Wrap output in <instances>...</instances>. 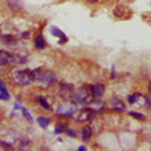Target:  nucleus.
Returning a JSON list of instances; mask_svg holds the SVG:
<instances>
[{"instance_id": "f257e3e1", "label": "nucleus", "mask_w": 151, "mask_h": 151, "mask_svg": "<svg viewBox=\"0 0 151 151\" xmlns=\"http://www.w3.org/2000/svg\"><path fill=\"white\" fill-rule=\"evenodd\" d=\"M95 100V97L92 95L91 86H80L77 91H74L73 95L70 97L68 101L74 106H89L92 101Z\"/></svg>"}, {"instance_id": "f03ea898", "label": "nucleus", "mask_w": 151, "mask_h": 151, "mask_svg": "<svg viewBox=\"0 0 151 151\" xmlns=\"http://www.w3.org/2000/svg\"><path fill=\"white\" fill-rule=\"evenodd\" d=\"M32 73H33V82L40 83L42 88H50L58 82L56 74L53 71H50V70L36 68V70H32Z\"/></svg>"}, {"instance_id": "7ed1b4c3", "label": "nucleus", "mask_w": 151, "mask_h": 151, "mask_svg": "<svg viewBox=\"0 0 151 151\" xmlns=\"http://www.w3.org/2000/svg\"><path fill=\"white\" fill-rule=\"evenodd\" d=\"M11 79L17 86H29L33 83L32 70H15L11 73Z\"/></svg>"}, {"instance_id": "20e7f679", "label": "nucleus", "mask_w": 151, "mask_h": 151, "mask_svg": "<svg viewBox=\"0 0 151 151\" xmlns=\"http://www.w3.org/2000/svg\"><path fill=\"white\" fill-rule=\"evenodd\" d=\"M76 112H77V110H76V106L71 104L70 101L68 103H59L56 106V109H55V113H56L58 116H65V118L74 116Z\"/></svg>"}, {"instance_id": "39448f33", "label": "nucleus", "mask_w": 151, "mask_h": 151, "mask_svg": "<svg viewBox=\"0 0 151 151\" xmlns=\"http://www.w3.org/2000/svg\"><path fill=\"white\" fill-rule=\"evenodd\" d=\"M95 116V110L94 109H89V107H85L79 112H76V115H74V119L77 121V122H89L92 121Z\"/></svg>"}, {"instance_id": "423d86ee", "label": "nucleus", "mask_w": 151, "mask_h": 151, "mask_svg": "<svg viewBox=\"0 0 151 151\" xmlns=\"http://www.w3.org/2000/svg\"><path fill=\"white\" fill-rule=\"evenodd\" d=\"M58 92H59V95L64 98V100H70V97L73 95V92H74V88H73V85H70L68 82H59V88H58Z\"/></svg>"}, {"instance_id": "0eeeda50", "label": "nucleus", "mask_w": 151, "mask_h": 151, "mask_svg": "<svg viewBox=\"0 0 151 151\" xmlns=\"http://www.w3.org/2000/svg\"><path fill=\"white\" fill-rule=\"evenodd\" d=\"M0 64L9 68L15 64V56L11 55L9 52H6V50H0Z\"/></svg>"}, {"instance_id": "6e6552de", "label": "nucleus", "mask_w": 151, "mask_h": 151, "mask_svg": "<svg viewBox=\"0 0 151 151\" xmlns=\"http://www.w3.org/2000/svg\"><path fill=\"white\" fill-rule=\"evenodd\" d=\"M91 91H92V95H94L95 98H101V97L104 95V92H106V86H104L103 83L97 82V83L91 85Z\"/></svg>"}, {"instance_id": "1a4fd4ad", "label": "nucleus", "mask_w": 151, "mask_h": 151, "mask_svg": "<svg viewBox=\"0 0 151 151\" xmlns=\"http://www.w3.org/2000/svg\"><path fill=\"white\" fill-rule=\"evenodd\" d=\"M127 101H129L130 104H133V106H144L145 97H144L142 94H139V92H136V94H132V95H129Z\"/></svg>"}, {"instance_id": "9d476101", "label": "nucleus", "mask_w": 151, "mask_h": 151, "mask_svg": "<svg viewBox=\"0 0 151 151\" xmlns=\"http://www.w3.org/2000/svg\"><path fill=\"white\" fill-rule=\"evenodd\" d=\"M0 41H2V44L6 45V47H15L17 45V38L12 36V35H8V33L0 35Z\"/></svg>"}, {"instance_id": "9b49d317", "label": "nucleus", "mask_w": 151, "mask_h": 151, "mask_svg": "<svg viewBox=\"0 0 151 151\" xmlns=\"http://www.w3.org/2000/svg\"><path fill=\"white\" fill-rule=\"evenodd\" d=\"M110 106L115 109L116 112H125V103L122 101L121 98H118V97H112V100H110Z\"/></svg>"}, {"instance_id": "f8f14e48", "label": "nucleus", "mask_w": 151, "mask_h": 151, "mask_svg": "<svg viewBox=\"0 0 151 151\" xmlns=\"http://www.w3.org/2000/svg\"><path fill=\"white\" fill-rule=\"evenodd\" d=\"M33 44H35V48L36 50H44L47 47V42H45L44 36L41 33H36V36L33 38Z\"/></svg>"}, {"instance_id": "ddd939ff", "label": "nucleus", "mask_w": 151, "mask_h": 151, "mask_svg": "<svg viewBox=\"0 0 151 151\" xmlns=\"http://www.w3.org/2000/svg\"><path fill=\"white\" fill-rule=\"evenodd\" d=\"M14 56H15V64H26V62L29 60L27 59V53L23 52V50H20V52L17 55H14Z\"/></svg>"}, {"instance_id": "4468645a", "label": "nucleus", "mask_w": 151, "mask_h": 151, "mask_svg": "<svg viewBox=\"0 0 151 151\" xmlns=\"http://www.w3.org/2000/svg\"><path fill=\"white\" fill-rule=\"evenodd\" d=\"M36 100H38V103H40V106H41L44 110H48V112H50V110H53L52 104H50V101H48L45 97H38Z\"/></svg>"}, {"instance_id": "2eb2a0df", "label": "nucleus", "mask_w": 151, "mask_h": 151, "mask_svg": "<svg viewBox=\"0 0 151 151\" xmlns=\"http://www.w3.org/2000/svg\"><path fill=\"white\" fill-rule=\"evenodd\" d=\"M91 136H92V129H91V127H83V129H82V139H83L85 142L89 141Z\"/></svg>"}, {"instance_id": "dca6fc26", "label": "nucleus", "mask_w": 151, "mask_h": 151, "mask_svg": "<svg viewBox=\"0 0 151 151\" xmlns=\"http://www.w3.org/2000/svg\"><path fill=\"white\" fill-rule=\"evenodd\" d=\"M36 122L40 124L42 129H45V127H48V124L52 122V119L47 118V116H36Z\"/></svg>"}, {"instance_id": "f3484780", "label": "nucleus", "mask_w": 151, "mask_h": 151, "mask_svg": "<svg viewBox=\"0 0 151 151\" xmlns=\"http://www.w3.org/2000/svg\"><path fill=\"white\" fill-rule=\"evenodd\" d=\"M30 147V139L27 136H24V137H20V145H18V148L20 150H26V148H29Z\"/></svg>"}, {"instance_id": "a211bd4d", "label": "nucleus", "mask_w": 151, "mask_h": 151, "mask_svg": "<svg viewBox=\"0 0 151 151\" xmlns=\"http://www.w3.org/2000/svg\"><path fill=\"white\" fill-rule=\"evenodd\" d=\"M50 32H52L55 36H58L59 40H60V38H65V33L62 32L59 27H56V26H52V27H50Z\"/></svg>"}, {"instance_id": "6ab92c4d", "label": "nucleus", "mask_w": 151, "mask_h": 151, "mask_svg": "<svg viewBox=\"0 0 151 151\" xmlns=\"http://www.w3.org/2000/svg\"><path fill=\"white\" fill-rule=\"evenodd\" d=\"M18 3H20V0H9V2H8L9 8H12V9H14V11H18V9H20Z\"/></svg>"}, {"instance_id": "aec40b11", "label": "nucleus", "mask_w": 151, "mask_h": 151, "mask_svg": "<svg viewBox=\"0 0 151 151\" xmlns=\"http://www.w3.org/2000/svg\"><path fill=\"white\" fill-rule=\"evenodd\" d=\"M130 116L134 118V119H139V121H144L145 119V116L142 115V113H139V112H130Z\"/></svg>"}, {"instance_id": "412c9836", "label": "nucleus", "mask_w": 151, "mask_h": 151, "mask_svg": "<svg viewBox=\"0 0 151 151\" xmlns=\"http://www.w3.org/2000/svg\"><path fill=\"white\" fill-rule=\"evenodd\" d=\"M0 150H12V145L6 141H0Z\"/></svg>"}, {"instance_id": "4be33fe9", "label": "nucleus", "mask_w": 151, "mask_h": 151, "mask_svg": "<svg viewBox=\"0 0 151 151\" xmlns=\"http://www.w3.org/2000/svg\"><path fill=\"white\" fill-rule=\"evenodd\" d=\"M21 112H23V115H24V118H26L27 121H32V119H33V118L30 116V113H29V110H27L26 107H23V106H21Z\"/></svg>"}, {"instance_id": "5701e85b", "label": "nucleus", "mask_w": 151, "mask_h": 151, "mask_svg": "<svg viewBox=\"0 0 151 151\" xmlns=\"http://www.w3.org/2000/svg\"><path fill=\"white\" fill-rule=\"evenodd\" d=\"M65 124H60V125H56V129H55V133L56 134H59V133H62V132H65Z\"/></svg>"}, {"instance_id": "b1692460", "label": "nucleus", "mask_w": 151, "mask_h": 151, "mask_svg": "<svg viewBox=\"0 0 151 151\" xmlns=\"http://www.w3.org/2000/svg\"><path fill=\"white\" fill-rule=\"evenodd\" d=\"M65 133H67L70 137H76V136H77V132H74L73 129H65Z\"/></svg>"}, {"instance_id": "393cba45", "label": "nucleus", "mask_w": 151, "mask_h": 151, "mask_svg": "<svg viewBox=\"0 0 151 151\" xmlns=\"http://www.w3.org/2000/svg\"><path fill=\"white\" fill-rule=\"evenodd\" d=\"M144 106L151 109V97H145V101H144Z\"/></svg>"}, {"instance_id": "a878e982", "label": "nucleus", "mask_w": 151, "mask_h": 151, "mask_svg": "<svg viewBox=\"0 0 151 151\" xmlns=\"http://www.w3.org/2000/svg\"><path fill=\"white\" fill-rule=\"evenodd\" d=\"M29 36H30V32H27V30H26V32H21V33H20V38H21V40H27Z\"/></svg>"}, {"instance_id": "bb28decb", "label": "nucleus", "mask_w": 151, "mask_h": 151, "mask_svg": "<svg viewBox=\"0 0 151 151\" xmlns=\"http://www.w3.org/2000/svg\"><path fill=\"white\" fill-rule=\"evenodd\" d=\"M86 2H88V3H98L100 0H86Z\"/></svg>"}, {"instance_id": "cd10ccee", "label": "nucleus", "mask_w": 151, "mask_h": 151, "mask_svg": "<svg viewBox=\"0 0 151 151\" xmlns=\"http://www.w3.org/2000/svg\"><path fill=\"white\" fill-rule=\"evenodd\" d=\"M79 151H86V147H85V145H82V147H79Z\"/></svg>"}, {"instance_id": "c85d7f7f", "label": "nucleus", "mask_w": 151, "mask_h": 151, "mask_svg": "<svg viewBox=\"0 0 151 151\" xmlns=\"http://www.w3.org/2000/svg\"><path fill=\"white\" fill-rule=\"evenodd\" d=\"M148 91H150V94H151V82H150V85H148Z\"/></svg>"}, {"instance_id": "c756f323", "label": "nucleus", "mask_w": 151, "mask_h": 151, "mask_svg": "<svg viewBox=\"0 0 151 151\" xmlns=\"http://www.w3.org/2000/svg\"><path fill=\"white\" fill-rule=\"evenodd\" d=\"M0 33H2V32H0Z\"/></svg>"}]
</instances>
